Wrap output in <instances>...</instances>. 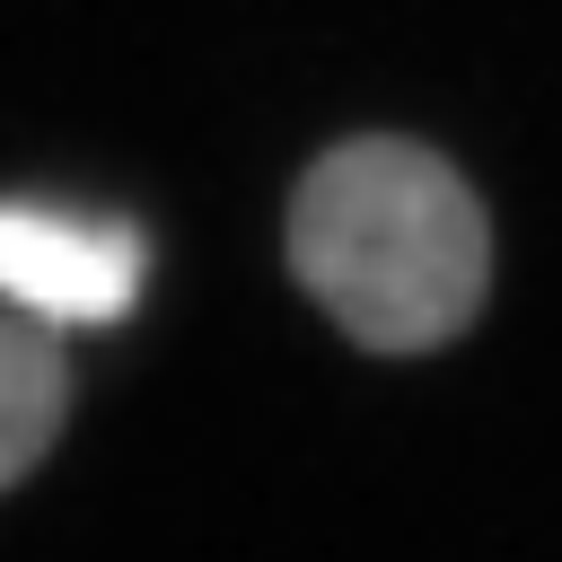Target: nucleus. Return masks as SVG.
I'll return each mask as SVG.
<instances>
[{"label":"nucleus","instance_id":"nucleus-1","mask_svg":"<svg viewBox=\"0 0 562 562\" xmlns=\"http://www.w3.org/2000/svg\"><path fill=\"white\" fill-rule=\"evenodd\" d=\"M290 263L360 351H439L492 290V211L430 140L360 132L299 176Z\"/></svg>","mask_w":562,"mask_h":562},{"label":"nucleus","instance_id":"nucleus-2","mask_svg":"<svg viewBox=\"0 0 562 562\" xmlns=\"http://www.w3.org/2000/svg\"><path fill=\"white\" fill-rule=\"evenodd\" d=\"M140 228L132 220H61L44 202H0V299L53 325H114L140 299Z\"/></svg>","mask_w":562,"mask_h":562},{"label":"nucleus","instance_id":"nucleus-3","mask_svg":"<svg viewBox=\"0 0 562 562\" xmlns=\"http://www.w3.org/2000/svg\"><path fill=\"white\" fill-rule=\"evenodd\" d=\"M61 413H70V360L44 334L0 325V492L53 448Z\"/></svg>","mask_w":562,"mask_h":562}]
</instances>
